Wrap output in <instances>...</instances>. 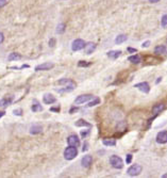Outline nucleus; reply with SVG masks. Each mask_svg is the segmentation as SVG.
Masks as SVG:
<instances>
[{"label":"nucleus","instance_id":"1","mask_svg":"<svg viewBox=\"0 0 167 178\" xmlns=\"http://www.w3.org/2000/svg\"><path fill=\"white\" fill-rule=\"evenodd\" d=\"M78 155V149H77L76 146H70L67 147L66 149L64 150V158L66 160H73L77 157Z\"/></svg>","mask_w":167,"mask_h":178},{"label":"nucleus","instance_id":"2","mask_svg":"<svg viewBox=\"0 0 167 178\" xmlns=\"http://www.w3.org/2000/svg\"><path fill=\"white\" fill-rule=\"evenodd\" d=\"M110 163L114 168H117V170H120L124 166V162H122V158L116 156V155H113L111 158H110Z\"/></svg>","mask_w":167,"mask_h":178},{"label":"nucleus","instance_id":"3","mask_svg":"<svg viewBox=\"0 0 167 178\" xmlns=\"http://www.w3.org/2000/svg\"><path fill=\"white\" fill-rule=\"evenodd\" d=\"M85 45H86V43L84 42L83 40L81 39H77L75 40L71 44V49H73V51H79L81 49L85 48Z\"/></svg>","mask_w":167,"mask_h":178},{"label":"nucleus","instance_id":"4","mask_svg":"<svg viewBox=\"0 0 167 178\" xmlns=\"http://www.w3.org/2000/svg\"><path fill=\"white\" fill-rule=\"evenodd\" d=\"M141 172H142V166L138 165V164H133V165H131V166L128 168L127 173H128V175H130V176H137V175L141 174Z\"/></svg>","mask_w":167,"mask_h":178},{"label":"nucleus","instance_id":"5","mask_svg":"<svg viewBox=\"0 0 167 178\" xmlns=\"http://www.w3.org/2000/svg\"><path fill=\"white\" fill-rule=\"evenodd\" d=\"M93 97H94V96L91 94L80 95V96H78V97L75 99V104H76V105H81V104H84V102H86V101L91 100Z\"/></svg>","mask_w":167,"mask_h":178},{"label":"nucleus","instance_id":"6","mask_svg":"<svg viewBox=\"0 0 167 178\" xmlns=\"http://www.w3.org/2000/svg\"><path fill=\"white\" fill-rule=\"evenodd\" d=\"M67 143L70 146H79L80 145V140H79V136L77 134H71L67 138Z\"/></svg>","mask_w":167,"mask_h":178},{"label":"nucleus","instance_id":"7","mask_svg":"<svg viewBox=\"0 0 167 178\" xmlns=\"http://www.w3.org/2000/svg\"><path fill=\"white\" fill-rule=\"evenodd\" d=\"M157 142L159 144H166L167 143V131L164 130V131H161V132L157 133Z\"/></svg>","mask_w":167,"mask_h":178},{"label":"nucleus","instance_id":"8","mask_svg":"<svg viewBox=\"0 0 167 178\" xmlns=\"http://www.w3.org/2000/svg\"><path fill=\"white\" fill-rule=\"evenodd\" d=\"M56 83L62 84V85H67V87H71L73 90L76 89V83H75L73 80H70V79H66V78H65V79H61V80H59Z\"/></svg>","mask_w":167,"mask_h":178},{"label":"nucleus","instance_id":"9","mask_svg":"<svg viewBox=\"0 0 167 178\" xmlns=\"http://www.w3.org/2000/svg\"><path fill=\"white\" fill-rule=\"evenodd\" d=\"M53 67V63H50V62H47V63H43V64H39L38 66L35 67V70H51Z\"/></svg>","mask_w":167,"mask_h":178},{"label":"nucleus","instance_id":"10","mask_svg":"<svg viewBox=\"0 0 167 178\" xmlns=\"http://www.w3.org/2000/svg\"><path fill=\"white\" fill-rule=\"evenodd\" d=\"M135 87H137L139 91H142L143 93H149L150 87L147 82H141V83L135 84Z\"/></svg>","mask_w":167,"mask_h":178},{"label":"nucleus","instance_id":"11","mask_svg":"<svg viewBox=\"0 0 167 178\" xmlns=\"http://www.w3.org/2000/svg\"><path fill=\"white\" fill-rule=\"evenodd\" d=\"M92 162H93V158H92V156H88V155L84 156L82 158V160H81V164H82L83 168H90Z\"/></svg>","mask_w":167,"mask_h":178},{"label":"nucleus","instance_id":"12","mask_svg":"<svg viewBox=\"0 0 167 178\" xmlns=\"http://www.w3.org/2000/svg\"><path fill=\"white\" fill-rule=\"evenodd\" d=\"M43 100H44V102H45L46 105H51L53 102H56V97H53V95L45 94L44 95V97H43Z\"/></svg>","mask_w":167,"mask_h":178},{"label":"nucleus","instance_id":"13","mask_svg":"<svg viewBox=\"0 0 167 178\" xmlns=\"http://www.w3.org/2000/svg\"><path fill=\"white\" fill-rule=\"evenodd\" d=\"M96 50V44L95 43H87L85 45V53L86 55H92Z\"/></svg>","mask_w":167,"mask_h":178},{"label":"nucleus","instance_id":"14","mask_svg":"<svg viewBox=\"0 0 167 178\" xmlns=\"http://www.w3.org/2000/svg\"><path fill=\"white\" fill-rule=\"evenodd\" d=\"M166 53H167V48L166 46L164 45H159L154 48V53H157V55H165Z\"/></svg>","mask_w":167,"mask_h":178},{"label":"nucleus","instance_id":"15","mask_svg":"<svg viewBox=\"0 0 167 178\" xmlns=\"http://www.w3.org/2000/svg\"><path fill=\"white\" fill-rule=\"evenodd\" d=\"M164 108H165V106L163 104H157V105H155L152 108V113L157 115V114H159V113H161V112L163 111Z\"/></svg>","mask_w":167,"mask_h":178},{"label":"nucleus","instance_id":"16","mask_svg":"<svg viewBox=\"0 0 167 178\" xmlns=\"http://www.w3.org/2000/svg\"><path fill=\"white\" fill-rule=\"evenodd\" d=\"M128 60L133 64H138V63L142 62V57L138 56V55H134V56H130Z\"/></svg>","mask_w":167,"mask_h":178},{"label":"nucleus","instance_id":"17","mask_svg":"<svg viewBox=\"0 0 167 178\" xmlns=\"http://www.w3.org/2000/svg\"><path fill=\"white\" fill-rule=\"evenodd\" d=\"M122 55V51H119V50H112V51H109L108 53V57L110 59H117L119 56Z\"/></svg>","mask_w":167,"mask_h":178},{"label":"nucleus","instance_id":"18","mask_svg":"<svg viewBox=\"0 0 167 178\" xmlns=\"http://www.w3.org/2000/svg\"><path fill=\"white\" fill-rule=\"evenodd\" d=\"M102 143L105 144V146H114L116 144V141H115V139H112V138H107V139L102 140Z\"/></svg>","mask_w":167,"mask_h":178},{"label":"nucleus","instance_id":"19","mask_svg":"<svg viewBox=\"0 0 167 178\" xmlns=\"http://www.w3.org/2000/svg\"><path fill=\"white\" fill-rule=\"evenodd\" d=\"M43 130V127L42 126H32L31 128H30V132L32 134H37V133H41Z\"/></svg>","mask_w":167,"mask_h":178},{"label":"nucleus","instance_id":"20","mask_svg":"<svg viewBox=\"0 0 167 178\" xmlns=\"http://www.w3.org/2000/svg\"><path fill=\"white\" fill-rule=\"evenodd\" d=\"M13 100V97H7L3 98L2 100H0V107H7V106L11 105V102Z\"/></svg>","mask_w":167,"mask_h":178},{"label":"nucleus","instance_id":"21","mask_svg":"<svg viewBox=\"0 0 167 178\" xmlns=\"http://www.w3.org/2000/svg\"><path fill=\"white\" fill-rule=\"evenodd\" d=\"M127 35H125V34H120V35H118V36H116V40H115V43L116 44H122V43H124V42H126L127 41Z\"/></svg>","mask_w":167,"mask_h":178},{"label":"nucleus","instance_id":"22","mask_svg":"<svg viewBox=\"0 0 167 178\" xmlns=\"http://www.w3.org/2000/svg\"><path fill=\"white\" fill-rule=\"evenodd\" d=\"M20 58H21V56L19 55V53H11L10 56L7 57V60H9V61H15V60H19Z\"/></svg>","mask_w":167,"mask_h":178},{"label":"nucleus","instance_id":"23","mask_svg":"<svg viewBox=\"0 0 167 178\" xmlns=\"http://www.w3.org/2000/svg\"><path fill=\"white\" fill-rule=\"evenodd\" d=\"M76 126L81 127V126H85V127H91V124H88L87 122H85L84 119H79L76 122Z\"/></svg>","mask_w":167,"mask_h":178},{"label":"nucleus","instance_id":"24","mask_svg":"<svg viewBox=\"0 0 167 178\" xmlns=\"http://www.w3.org/2000/svg\"><path fill=\"white\" fill-rule=\"evenodd\" d=\"M31 109H32V111L33 112H37V111H42L43 107L39 105V102H38V101H36V104H34V105L32 106Z\"/></svg>","mask_w":167,"mask_h":178},{"label":"nucleus","instance_id":"25","mask_svg":"<svg viewBox=\"0 0 167 178\" xmlns=\"http://www.w3.org/2000/svg\"><path fill=\"white\" fill-rule=\"evenodd\" d=\"M64 30H65V25H64V24H60L59 26H58V29H56V32L61 34V33H63V32H64Z\"/></svg>","mask_w":167,"mask_h":178},{"label":"nucleus","instance_id":"26","mask_svg":"<svg viewBox=\"0 0 167 178\" xmlns=\"http://www.w3.org/2000/svg\"><path fill=\"white\" fill-rule=\"evenodd\" d=\"M161 25H162V27H163V28H167V14L164 15L163 17H162V21H161Z\"/></svg>","mask_w":167,"mask_h":178},{"label":"nucleus","instance_id":"27","mask_svg":"<svg viewBox=\"0 0 167 178\" xmlns=\"http://www.w3.org/2000/svg\"><path fill=\"white\" fill-rule=\"evenodd\" d=\"M100 102V99L99 98H96L95 100H93V101H91V102H88V107H94V106H96V105H98Z\"/></svg>","mask_w":167,"mask_h":178},{"label":"nucleus","instance_id":"28","mask_svg":"<svg viewBox=\"0 0 167 178\" xmlns=\"http://www.w3.org/2000/svg\"><path fill=\"white\" fill-rule=\"evenodd\" d=\"M88 65H91V63H87L85 61H80V62L78 63V66L79 67H86Z\"/></svg>","mask_w":167,"mask_h":178},{"label":"nucleus","instance_id":"29","mask_svg":"<svg viewBox=\"0 0 167 178\" xmlns=\"http://www.w3.org/2000/svg\"><path fill=\"white\" fill-rule=\"evenodd\" d=\"M132 159H133V157H132V155H127V160H126V162L128 164H130L131 162H132Z\"/></svg>","mask_w":167,"mask_h":178},{"label":"nucleus","instance_id":"30","mask_svg":"<svg viewBox=\"0 0 167 178\" xmlns=\"http://www.w3.org/2000/svg\"><path fill=\"white\" fill-rule=\"evenodd\" d=\"M13 113H14L15 115H21L22 114V110L21 109H16V110L13 111Z\"/></svg>","mask_w":167,"mask_h":178},{"label":"nucleus","instance_id":"31","mask_svg":"<svg viewBox=\"0 0 167 178\" xmlns=\"http://www.w3.org/2000/svg\"><path fill=\"white\" fill-rule=\"evenodd\" d=\"M56 39H51L50 40V41H49V46H50V47H53V46L56 45Z\"/></svg>","mask_w":167,"mask_h":178},{"label":"nucleus","instance_id":"32","mask_svg":"<svg viewBox=\"0 0 167 178\" xmlns=\"http://www.w3.org/2000/svg\"><path fill=\"white\" fill-rule=\"evenodd\" d=\"M149 45H150V41H147V42L144 43V44H143L142 46H143V48H146V47H148Z\"/></svg>","mask_w":167,"mask_h":178},{"label":"nucleus","instance_id":"33","mask_svg":"<svg viewBox=\"0 0 167 178\" xmlns=\"http://www.w3.org/2000/svg\"><path fill=\"white\" fill-rule=\"evenodd\" d=\"M127 50H128L129 53H136V49L131 48V47H128V48H127Z\"/></svg>","mask_w":167,"mask_h":178},{"label":"nucleus","instance_id":"34","mask_svg":"<svg viewBox=\"0 0 167 178\" xmlns=\"http://www.w3.org/2000/svg\"><path fill=\"white\" fill-rule=\"evenodd\" d=\"M5 3H7V0H0V8L5 5Z\"/></svg>","mask_w":167,"mask_h":178},{"label":"nucleus","instance_id":"35","mask_svg":"<svg viewBox=\"0 0 167 178\" xmlns=\"http://www.w3.org/2000/svg\"><path fill=\"white\" fill-rule=\"evenodd\" d=\"M78 110H79V108H71V109L69 110V113H73V112H77Z\"/></svg>","mask_w":167,"mask_h":178},{"label":"nucleus","instance_id":"36","mask_svg":"<svg viewBox=\"0 0 167 178\" xmlns=\"http://www.w3.org/2000/svg\"><path fill=\"white\" fill-rule=\"evenodd\" d=\"M87 148H88V144H87L86 142H85V143H84V145H83V149H82V150H83V151H85V150H86Z\"/></svg>","mask_w":167,"mask_h":178},{"label":"nucleus","instance_id":"37","mask_svg":"<svg viewBox=\"0 0 167 178\" xmlns=\"http://www.w3.org/2000/svg\"><path fill=\"white\" fill-rule=\"evenodd\" d=\"M3 40H4L3 34H2V33H0V44H1V43L3 42Z\"/></svg>","mask_w":167,"mask_h":178},{"label":"nucleus","instance_id":"38","mask_svg":"<svg viewBox=\"0 0 167 178\" xmlns=\"http://www.w3.org/2000/svg\"><path fill=\"white\" fill-rule=\"evenodd\" d=\"M159 1H160V0H149V2H151V3H157Z\"/></svg>","mask_w":167,"mask_h":178},{"label":"nucleus","instance_id":"39","mask_svg":"<svg viewBox=\"0 0 167 178\" xmlns=\"http://www.w3.org/2000/svg\"><path fill=\"white\" fill-rule=\"evenodd\" d=\"M4 114H5V112H4V111H0V119H1V117L4 115Z\"/></svg>","mask_w":167,"mask_h":178},{"label":"nucleus","instance_id":"40","mask_svg":"<svg viewBox=\"0 0 167 178\" xmlns=\"http://www.w3.org/2000/svg\"><path fill=\"white\" fill-rule=\"evenodd\" d=\"M50 111H59V108H51Z\"/></svg>","mask_w":167,"mask_h":178}]
</instances>
